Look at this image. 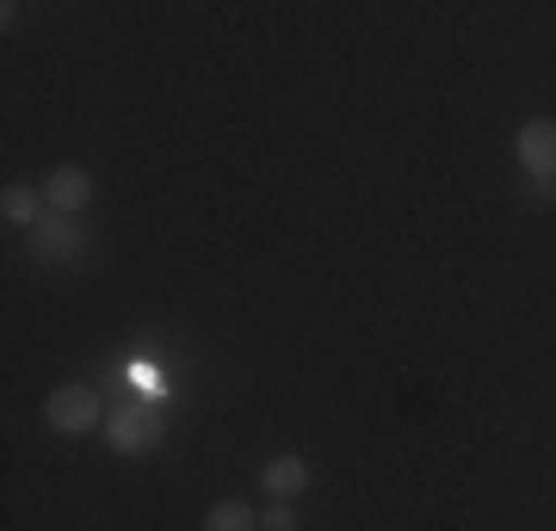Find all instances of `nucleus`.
<instances>
[{
  "label": "nucleus",
  "instance_id": "obj_3",
  "mask_svg": "<svg viewBox=\"0 0 556 531\" xmlns=\"http://www.w3.org/2000/svg\"><path fill=\"white\" fill-rule=\"evenodd\" d=\"M87 229H80V217H43L31 236H25V254L38 260V266H75V260H87Z\"/></svg>",
  "mask_w": 556,
  "mask_h": 531
},
{
  "label": "nucleus",
  "instance_id": "obj_2",
  "mask_svg": "<svg viewBox=\"0 0 556 531\" xmlns=\"http://www.w3.org/2000/svg\"><path fill=\"white\" fill-rule=\"evenodd\" d=\"M105 445L118 457H149V452H161V439H167V420H161V408L155 402H118V408L105 414Z\"/></svg>",
  "mask_w": 556,
  "mask_h": 531
},
{
  "label": "nucleus",
  "instance_id": "obj_10",
  "mask_svg": "<svg viewBox=\"0 0 556 531\" xmlns=\"http://www.w3.org/2000/svg\"><path fill=\"white\" fill-rule=\"evenodd\" d=\"M544 192H551V198H556V179H551V186H544Z\"/></svg>",
  "mask_w": 556,
  "mask_h": 531
},
{
  "label": "nucleus",
  "instance_id": "obj_1",
  "mask_svg": "<svg viewBox=\"0 0 556 531\" xmlns=\"http://www.w3.org/2000/svg\"><path fill=\"white\" fill-rule=\"evenodd\" d=\"M105 395L93 383H56L43 395V427L62 439H87V433H105Z\"/></svg>",
  "mask_w": 556,
  "mask_h": 531
},
{
  "label": "nucleus",
  "instance_id": "obj_5",
  "mask_svg": "<svg viewBox=\"0 0 556 531\" xmlns=\"http://www.w3.org/2000/svg\"><path fill=\"white\" fill-rule=\"evenodd\" d=\"M514 161L532 179L551 186V179H556V118H526V124H519V130H514Z\"/></svg>",
  "mask_w": 556,
  "mask_h": 531
},
{
  "label": "nucleus",
  "instance_id": "obj_7",
  "mask_svg": "<svg viewBox=\"0 0 556 531\" xmlns=\"http://www.w3.org/2000/svg\"><path fill=\"white\" fill-rule=\"evenodd\" d=\"M43 217H50V204H43V186H31V179H13V186H0V223H7V229L31 236Z\"/></svg>",
  "mask_w": 556,
  "mask_h": 531
},
{
  "label": "nucleus",
  "instance_id": "obj_6",
  "mask_svg": "<svg viewBox=\"0 0 556 531\" xmlns=\"http://www.w3.org/2000/svg\"><path fill=\"white\" fill-rule=\"evenodd\" d=\"M309 457H298V452H278V457H266L260 464V494L266 501H285V507H298L303 494H309Z\"/></svg>",
  "mask_w": 556,
  "mask_h": 531
},
{
  "label": "nucleus",
  "instance_id": "obj_4",
  "mask_svg": "<svg viewBox=\"0 0 556 531\" xmlns=\"http://www.w3.org/2000/svg\"><path fill=\"white\" fill-rule=\"evenodd\" d=\"M38 186H43V204H50V217H80V211L93 204V174H87V167H75V161L50 167Z\"/></svg>",
  "mask_w": 556,
  "mask_h": 531
},
{
  "label": "nucleus",
  "instance_id": "obj_9",
  "mask_svg": "<svg viewBox=\"0 0 556 531\" xmlns=\"http://www.w3.org/2000/svg\"><path fill=\"white\" fill-rule=\"evenodd\" d=\"M260 531H298V507H285V501H266V513H260Z\"/></svg>",
  "mask_w": 556,
  "mask_h": 531
},
{
  "label": "nucleus",
  "instance_id": "obj_8",
  "mask_svg": "<svg viewBox=\"0 0 556 531\" xmlns=\"http://www.w3.org/2000/svg\"><path fill=\"white\" fill-rule=\"evenodd\" d=\"M204 531H260V507L254 501H217L204 513Z\"/></svg>",
  "mask_w": 556,
  "mask_h": 531
}]
</instances>
